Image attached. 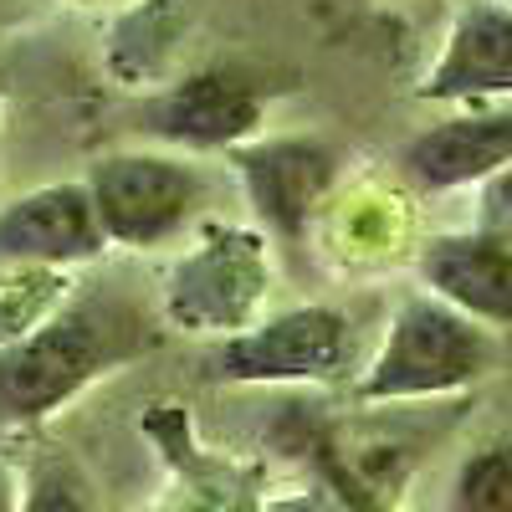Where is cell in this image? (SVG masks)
Returning <instances> with one entry per match:
<instances>
[{"label":"cell","mask_w":512,"mask_h":512,"mask_svg":"<svg viewBox=\"0 0 512 512\" xmlns=\"http://www.w3.org/2000/svg\"><path fill=\"white\" fill-rule=\"evenodd\" d=\"M0 512H16V497H11V477L0 472Z\"/></svg>","instance_id":"16"},{"label":"cell","mask_w":512,"mask_h":512,"mask_svg":"<svg viewBox=\"0 0 512 512\" xmlns=\"http://www.w3.org/2000/svg\"><path fill=\"white\" fill-rule=\"evenodd\" d=\"M221 374L246 384H282V379H333L349 364V323L328 308H297L251 333L226 338Z\"/></svg>","instance_id":"3"},{"label":"cell","mask_w":512,"mask_h":512,"mask_svg":"<svg viewBox=\"0 0 512 512\" xmlns=\"http://www.w3.org/2000/svg\"><path fill=\"white\" fill-rule=\"evenodd\" d=\"M103 364V338L88 313H67L26 333L0 359V405L11 415H41L62 405L82 379H93Z\"/></svg>","instance_id":"4"},{"label":"cell","mask_w":512,"mask_h":512,"mask_svg":"<svg viewBox=\"0 0 512 512\" xmlns=\"http://www.w3.org/2000/svg\"><path fill=\"white\" fill-rule=\"evenodd\" d=\"M175 512H231V502H205V497H190L185 507H175Z\"/></svg>","instance_id":"15"},{"label":"cell","mask_w":512,"mask_h":512,"mask_svg":"<svg viewBox=\"0 0 512 512\" xmlns=\"http://www.w3.org/2000/svg\"><path fill=\"white\" fill-rule=\"evenodd\" d=\"M93 190L47 185L0 210V256L6 262H77L103 246Z\"/></svg>","instance_id":"6"},{"label":"cell","mask_w":512,"mask_h":512,"mask_svg":"<svg viewBox=\"0 0 512 512\" xmlns=\"http://www.w3.org/2000/svg\"><path fill=\"white\" fill-rule=\"evenodd\" d=\"M262 287H267L262 246L236 231L195 251L175 272V282H169V318L195 333H226L251 318Z\"/></svg>","instance_id":"5"},{"label":"cell","mask_w":512,"mask_h":512,"mask_svg":"<svg viewBox=\"0 0 512 512\" xmlns=\"http://www.w3.org/2000/svg\"><path fill=\"white\" fill-rule=\"evenodd\" d=\"M507 6H512V0H507Z\"/></svg>","instance_id":"17"},{"label":"cell","mask_w":512,"mask_h":512,"mask_svg":"<svg viewBox=\"0 0 512 512\" xmlns=\"http://www.w3.org/2000/svg\"><path fill=\"white\" fill-rule=\"evenodd\" d=\"M420 272L441 292V303L482 323H512V241L492 231L441 236L425 246Z\"/></svg>","instance_id":"7"},{"label":"cell","mask_w":512,"mask_h":512,"mask_svg":"<svg viewBox=\"0 0 512 512\" xmlns=\"http://www.w3.org/2000/svg\"><path fill=\"white\" fill-rule=\"evenodd\" d=\"M482 231L512 241V164L497 169L487 180V195H482Z\"/></svg>","instance_id":"13"},{"label":"cell","mask_w":512,"mask_h":512,"mask_svg":"<svg viewBox=\"0 0 512 512\" xmlns=\"http://www.w3.org/2000/svg\"><path fill=\"white\" fill-rule=\"evenodd\" d=\"M159 134L180 139V144H236L241 134H251L256 118H262V103L231 72H200L190 82H180L175 93L159 103Z\"/></svg>","instance_id":"11"},{"label":"cell","mask_w":512,"mask_h":512,"mask_svg":"<svg viewBox=\"0 0 512 512\" xmlns=\"http://www.w3.org/2000/svg\"><path fill=\"white\" fill-rule=\"evenodd\" d=\"M26 512H88V502L77 497V487H67V482L47 477V482H36V492H31Z\"/></svg>","instance_id":"14"},{"label":"cell","mask_w":512,"mask_h":512,"mask_svg":"<svg viewBox=\"0 0 512 512\" xmlns=\"http://www.w3.org/2000/svg\"><path fill=\"white\" fill-rule=\"evenodd\" d=\"M512 88V11L477 6L466 11L446 41L441 62L425 77L431 98H482Z\"/></svg>","instance_id":"9"},{"label":"cell","mask_w":512,"mask_h":512,"mask_svg":"<svg viewBox=\"0 0 512 512\" xmlns=\"http://www.w3.org/2000/svg\"><path fill=\"white\" fill-rule=\"evenodd\" d=\"M492 359L487 333L451 303L415 297L400 308L390 338L364 374V400H415L477 379Z\"/></svg>","instance_id":"1"},{"label":"cell","mask_w":512,"mask_h":512,"mask_svg":"<svg viewBox=\"0 0 512 512\" xmlns=\"http://www.w3.org/2000/svg\"><path fill=\"white\" fill-rule=\"evenodd\" d=\"M451 512H512V441L466 456L451 487Z\"/></svg>","instance_id":"12"},{"label":"cell","mask_w":512,"mask_h":512,"mask_svg":"<svg viewBox=\"0 0 512 512\" xmlns=\"http://www.w3.org/2000/svg\"><path fill=\"white\" fill-rule=\"evenodd\" d=\"M405 164L431 190L492 180L497 169L512 164V113H477V118H451L441 128H425L405 149Z\"/></svg>","instance_id":"8"},{"label":"cell","mask_w":512,"mask_h":512,"mask_svg":"<svg viewBox=\"0 0 512 512\" xmlns=\"http://www.w3.org/2000/svg\"><path fill=\"white\" fill-rule=\"evenodd\" d=\"M241 169H246V190H251L256 210H262L277 231L292 236V231H303L308 210L328 190L333 154L323 144H308V139H282V144L246 154Z\"/></svg>","instance_id":"10"},{"label":"cell","mask_w":512,"mask_h":512,"mask_svg":"<svg viewBox=\"0 0 512 512\" xmlns=\"http://www.w3.org/2000/svg\"><path fill=\"white\" fill-rule=\"evenodd\" d=\"M93 205L98 221L113 241L128 246H149L159 236H169L200 195V180L185 164L159 159V154H118L103 159L93 169Z\"/></svg>","instance_id":"2"}]
</instances>
